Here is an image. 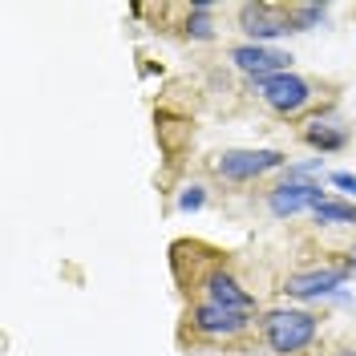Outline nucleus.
<instances>
[{
	"mask_svg": "<svg viewBox=\"0 0 356 356\" xmlns=\"http://www.w3.org/2000/svg\"><path fill=\"white\" fill-rule=\"evenodd\" d=\"M264 336H267V348L275 356H300L316 340V316L312 312H296V308L267 312Z\"/></svg>",
	"mask_w": 356,
	"mask_h": 356,
	"instance_id": "1",
	"label": "nucleus"
},
{
	"mask_svg": "<svg viewBox=\"0 0 356 356\" xmlns=\"http://www.w3.org/2000/svg\"><path fill=\"white\" fill-rule=\"evenodd\" d=\"M255 89H259V97H264L267 106L275 113H296L304 110L312 102V86L300 77V73H275V77H264V81H255Z\"/></svg>",
	"mask_w": 356,
	"mask_h": 356,
	"instance_id": "2",
	"label": "nucleus"
},
{
	"mask_svg": "<svg viewBox=\"0 0 356 356\" xmlns=\"http://www.w3.org/2000/svg\"><path fill=\"white\" fill-rule=\"evenodd\" d=\"M284 162L288 158L280 150H227V154H219L215 170L222 178H231V182H247V178H259L267 170H280Z\"/></svg>",
	"mask_w": 356,
	"mask_h": 356,
	"instance_id": "3",
	"label": "nucleus"
},
{
	"mask_svg": "<svg viewBox=\"0 0 356 356\" xmlns=\"http://www.w3.org/2000/svg\"><path fill=\"white\" fill-rule=\"evenodd\" d=\"M231 61L239 73H247L251 81H264V77H275V73H288L291 65V53L284 49H271V44H235L231 49Z\"/></svg>",
	"mask_w": 356,
	"mask_h": 356,
	"instance_id": "4",
	"label": "nucleus"
},
{
	"mask_svg": "<svg viewBox=\"0 0 356 356\" xmlns=\"http://www.w3.org/2000/svg\"><path fill=\"white\" fill-rule=\"evenodd\" d=\"M239 24H243V33L251 37V44H267V41H275V37L296 33L291 13H280L271 4H243L239 8Z\"/></svg>",
	"mask_w": 356,
	"mask_h": 356,
	"instance_id": "5",
	"label": "nucleus"
},
{
	"mask_svg": "<svg viewBox=\"0 0 356 356\" xmlns=\"http://www.w3.org/2000/svg\"><path fill=\"white\" fill-rule=\"evenodd\" d=\"M344 280H348L344 267H308V271H291L284 291L296 300H320V296H336Z\"/></svg>",
	"mask_w": 356,
	"mask_h": 356,
	"instance_id": "6",
	"label": "nucleus"
},
{
	"mask_svg": "<svg viewBox=\"0 0 356 356\" xmlns=\"http://www.w3.org/2000/svg\"><path fill=\"white\" fill-rule=\"evenodd\" d=\"M320 202H324L320 182H280V186L267 195V211H271L275 219H291V215H300V211H316Z\"/></svg>",
	"mask_w": 356,
	"mask_h": 356,
	"instance_id": "7",
	"label": "nucleus"
},
{
	"mask_svg": "<svg viewBox=\"0 0 356 356\" xmlns=\"http://www.w3.org/2000/svg\"><path fill=\"white\" fill-rule=\"evenodd\" d=\"M247 324H251V312H231V308L211 304V300L195 308V328L202 336H235V332H243Z\"/></svg>",
	"mask_w": 356,
	"mask_h": 356,
	"instance_id": "8",
	"label": "nucleus"
},
{
	"mask_svg": "<svg viewBox=\"0 0 356 356\" xmlns=\"http://www.w3.org/2000/svg\"><path fill=\"white\" fill-rule=\"evenodd\" d=\"M207 296H211V304L231 308V312H251L255 308V296L239 288L227 271H211V275H207Z\"/></svg>",
	"mask_w": 356,
	"mask_h": 356,
	"instance_id": "9",
	"label": "nucleus"
},
{
	"mask_svg": "<svg viewBox=\"0 0 356 356\" xmlns=\"http://www.w3.org/2000/svg\"><path fill=\"white\" fill-rule=\"evenodd\" d=\"M304 138H308V146H316L320 154H332V150H340L348 142V130L340 122H332V118H312L308 126H304Z\"/></svg>",
	"mask_w": 356,
	"mask_h": 356,
	"instance_id": "10",
	"label": "nucleus"
},
{
	"mask_svg": "<svg viewBox=\"0 0 356 356\" xmlns=\"http://www.w3.org/2000/svg\"><path fill=\"white\" fill-rule=\"evenodd\" d=\"M316 222H336V227H348V222H356V207L353 202H340V199H324L316 211Z\"/></svg>",
	"mask_w": 356,
	"mask_h": 356,
	"instance_id": "11",
	"label": "nucleus"
},
{
	"mask_svg": "<svg viewBox=\"0 0 356 356\" xmlns=\"http://www.w3.org/2000/svg\"><path fill=\"white\" fill-rule=\"evenodd\" d=\"M186 33H191L195 41H211V37H215V21H211V4H207V0L191 4V21H186Z\"/></svg>",
	"mask_w": 356,
	"mask_h": 356,
	"instance_id": "12",
	"label": "nucleus"
},
{
	"mask_svg": "<svg viewBox=\"0 0 356 356\" xmlns=\"http://www.w3.org/2000/svg\"><path fill=\"white\" fill-rule=\"evenodd\" d=\"M291 13V24H296V33H304V29H316V24L324 21V4H300V8H288Z\"/></svg>",
	"mask_w": 356,
	"mask_h": 356,
	"instance_id": "13",
	"label": "nucleus"
},
{
	"mask_svg": "<svg viewBox=\"0 0 356 356\" xmlns=\"http://www.w3.org/2000/svg\"><path fill=\"white\" fill-rule=\"evenodd\" d=\"M202 202H207V191L195 182V186H186V191L178 195V211H199Z\"/></svg>",
	"mask_w": 356,
	"mask_h": 356,
	"instance_id": "14",
	"label": "nucleus"
},
{
	"mask_svg": "<svg viewBox=\"0 0 356 356\" xmlns=\"http://www.w3.org/2000/svg\"><path fill=\"white\" fill-rule=\"evenodd\" d=\"M332 186H336V191H353V195H356V175H348V170H336Z\"/></svg>",
	"mask_w": 356,
	"mask_h": 356,
	"instance_id": "15",
	"label": "nucleus"
},
{
	"mask_svg": "<svg viewBox=\"0 0 356 356\" xmlns=\"http://www.w3.org/2000/svg\"><path fill=\"white\" fill-rule=\"evenodd\" d=\"M340 356H356V353H340Z\"/></svg>",
	"mask_w": 356,
	"mask_h": 356,
	"instance_id": "16",
	"label": "nucleus"
}]
</instances>
